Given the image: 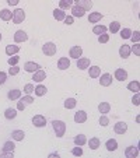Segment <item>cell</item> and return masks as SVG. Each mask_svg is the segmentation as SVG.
Here are the masks:
<instances>
[{
    "instance_id": "cell-1",
    "label": "cell",
    "mask_w": 140,
    "mask_h": 158,
    "mask_svg": "<svg viewBox=\"0 0 140 158\" xmlns=\"http://www.w3.org/2000/svg\"><path fill=\"white\" fill-rule=\"evenodd\" d=\"M52 128H53V132L58 137L64 136V132H66V123L62 120H53L52 122Z\"/></svg>"
},
{
    "instance_id": "cell-2",
    "label": "cell",
    "mask_w": 140,
    "mask_h": 158,
    "mask_svg": "<svg viewBox=\"0 0 140 158\" xmlns=\"http://www.w3.org/2000/svg\"><path fill=\"white\" fill-rule=\"evenodd\" d=\"M56 51H58V48H56V45L53 42H46L45 45L42 46V52L45 53L46 56H53L56 55Z\"/></svg>"
},
{
    "instance_id": "cell-3",
    "label": "cell",
    "mask_w": 140,
    "mask_h": 158,
    "mask_svg": "<svg viewBox=\"0 0 140 158\" xmlns=\"http://www.w3.org/2000/svg\"><path fill=\"white\" fill-rule=\"evenodd\" d=\"M32 102H34V98L31 97V95H25V97H23L21 99L17 102V109H19V111H24L25 107H27V105H31Z\"/></svg>"
},
{
    "instance_id": "cell-4",
    "label": "cell",
    "mask_w": 140,
    "mask_h": 158,
    "mask_svg": "<svg viewBox=\"0 0 140 158\" xmlns=\"http://www.w3.org/2000/svg\"><path fill=\"white\" fill-rule=\"evenodd\" d=\"M24 18H25V13L23 9H15L14 11H13V22H14V24L23 22Z\"/></svg>"
},
{
    "instance_id": "cell-5",
    "label": "cell",
    "mask_w": 140,
    "mask_h": 158,
    "mask_svg": "<svg viewBox=\"0 0 140 158\" xmlns=\"http://www.w3.org/2000/svg\"><path fill=\"white\" fill-rule=\"evenodd\" d=\"M32 125L35 126V128H43V126L46 125L45 116H42V115H35V116L32 118Z\"/></svg>"
},
{
    "instance_id": "cell-6",
    "label": "cell",
    "mask_w": 140,
    "mask_h": 158,
    "mask_svg": "<svg viewBox=\"0 0 140 158\" xmlns=\"http://www.w3.org/2000/svg\"><path fill=\"white\" fill-rule=\"evenodd\" d=\"M39 69H41V66L38 63H35V62H27V63L24 64V70L28 71V73H35V71H38Z\"/></svg>"
},
{
    "instance_id": "cell-7",
    "label": "cell",
    "mask_w": 140,
    "mask_h": 158,
    "mask_svg": "<svg viewBox=\"0 0 140 158\" xmlns=\"http://www.w3.org/2000/svg\"><path fill=\"white\" fill-rule=\"evenodd\" d=\"M28 39V35H27V32L25 31H23V30H19L17 32L14 34V41L17 43H21V42H25V41Z\"/></svg>"
},
{
    "instance_id": "cell-8",
    "label": "cell",
    "mask_w": 140,
    "mask_h": 158,
    "mask_svg": "<svg viewBox=\"0 0 140 158\" xmlns=\"http://www.w3.org/2000/svg\"><path fill=\"white\" fill-rule=\"evenodd\" d=\"M125 155H126V158H136L137 155H139V148H137V147H134V146L126 147Z\"/></svg>"
},
{
    "instance_id": "cell-9",
    "label": "cell",
    "mask_w": 140,
    "mask_h": 158,
    "mask_svg": "<svg viewBox=\"0 0 140 158\" xmlns=\"http://www.w3.org/2000/svg\"><path fill=\"white\" fill-rule=\"evenodd\" d=\"M100 84L102 85V87H109V85L112 84V76H111L109 73H104L102 76H101Z\"/></svg>"
},
{
    "instance_id": "cell-10",
    "label": "cell",
    "mask_w": 140,
    "mask_h": 158,
    "mask_svg": "<svg viewBox=\"0 0 140 158\" xmlns=\"http://www.w3.org/2000/svg\"><path fill=\"white\" fill-rule=\"evenodd\" d=\"M113 130H115V133H118V134H123L128 132V125H126L125 122H118V123L113 126Z\"/></svg>"
},
{
    "instance_id": "cell-11",
    "label": "cell",
    "mask_w": 140,
    "mask_h": 158,
    "mask_svg": "<svg viewBox=\"0 0 140 158\" xmlns=\"http://www.w3.org/2000/svg\"><path fill=\"white\" fill-rule=\"evenodd\" d=\"M69 55H70V58H73V59H80V56L83 55V49L80 46H72Z\"/></svg>"
},
{
    "instance_id": "cell-12",
    "label": "cell",
    "mask_w": 140,
    "mask_h": 158,
    "mask_svg": "<svg viewBox=\"0 0 140 158\" xmlns=\"http://www.w3.org/2000/svg\"><path fill=\"white\" fill-rule=\"evenodd\" d=\"M115 79L118 81H125L128 79V71L125 69H116L115 70Z\"/></svg>"
},
{
    "instance_id": "cell-13",
    "label": "cell",
    "mask_w": 140,
    "mask_h": 158,
    "mask_svg": "<svg viewBox=\"0 0 140 158\" xmlns=\"http://www.w3.org/2000/svg\"><path fill=\"white\" fill-rule=\"evenodd\" d=\"M90 67V59L89 58H80L77 59V69L84 70Z\"/></svg>"
},
{
    "instance_id": "cell-14",
    "label": "cell",
    "mask_w": 140,
    "mask_h": 158,
    "mask_svg": "<svg viewBox=\"0 0 140 158\" xmlns=\"http://www.w3.org/2000/svg\"><path fill=\"white\" fill-rule=\"evenodd\" d=\"M76 6L81 7L84 11H89V10L93 7V3L90 2V0H77V2H76Z\"/></svg>"
},
{
    "instance_id": "cell-15",
    "label": "cell",
    "mask_w": 140,
    "mask_h": 158,
    "mask_svg": "<svg viewBox=\"0 0 140 158\" xmlns=\"http://www.w3.org/2000/svg\"><path fill=\"white\" fill-rule=\"evenodd\" d=\"M85 120H87V113H85L84 111L76 112V115H74V122H76V123H84Z\"/></svg>"
},
{
    "instance_id": "cell-16",
    "label": "cell",
    "mask_w": 140,
    "mask_h": 158,
    "mask_svg": "<svg viewBox=\"0 0 140 158\" xmlns=\"http://www.w3.org/2000/svg\"><path fill=\"white\" fill-rule=\"evenodd\" d=\"M46 79V73L43 71V70H38V71H35L34 73V77H32V80L34 81H37V83H41V81H43V80Z\"/></svg>"
},
{
    "instance_id": "cell-17",
    "label": "cell",
    "mask_w": 140,
    "mask_h": 158,
    "mask_svg": "<svg viewBox=\"0 0 140 158\" xmlns=\"http://www.w3.org/2000/svg\"><path fill=\"white\" fill-rule=\"evenodd\" d=\"M130 46L129 45H122L121 48H119V55H121V58H123V59H126V58H129V55H130Z\"/></svg>"
},
{
    "instance_id": "cell-18",
    "label": "cell",
    "mask_w": 140,
    "mask_h": 158,
    "mask_svg": "<svg viewBox=\"0 0 140 158\" xmlns=\"http://www.w3.org/2000/svg\"><path fill=\"white\" fill-rule=\"evenodd\" d=\"M70 67V60L67 58H60L58 60V69L60 70H66Z\"/></svg>"
},
{
    "instance_id": "cell-19",
    "label": "cell",
    "mask_w": 140,
    "mask_h": 158,
    "mask_svg": "<svg viewBox=\"0 0 140 158\" xmlns=\"http://www.w3.org/2000/svg\"><path fill=\"white\" fill-rule=\"evenodd\" d=\"M24 137H25V134L23 130H13L11 132V139L15 140V141H23Z\"/></svg>"
},
{
    "instance_id": "cell-20",
    "label": "cell",
    "mask_w": 140,
    "mask_h": 158,
    "mask_svg": "<svg viewBox=\"0 0 140 158\" xmlns=\"http://www.w3.org/2000/svg\"><path fill=\"white\" fill-rule=\"evenodd\" d=\"M34 92H35L37 97H43V95L48 92V88H46L45 85H42V84H38L37 87H35V90H34Z\"/></svg>"
},
{
    "instance_id": "cell-21",
    "label": "cell",
    "mask_w": 140,
    "mask_h": 158,
    "mask_svg": "<svg viewBox=\"0 0 140 158\" xmlns=\"http://www.w3.org/2000/svg\"><path fill=\"white\" fill-rule=\"evenodd\" d=\"M19 52H20V46H17V45H7L6 46V53L9 56L17 55Z\"/></svg>"
},
{
    "instance_id": "cell-22",
    "label": "cell",
    "mask_w": 140,
    "mask_h": 158,
    "mask_svg": "<svg viewBox=\"0 0 140 158\" xmlns=\"http://www.w3.org/2000/svg\"><path fill=\"white\" fill-rule=\"evenodd\" d=\"M53 17H55L58 21H64V18H66V13L60 9H55L53 10Z\"/></svg>"
},
{
    "instance_id": "cell-23",
    "label": "cell",
    "mask_w": 140,
    "mask_h": 158,
    "mask_svg": "<svg viewBox=\"0 0 140 158\" xmlns=\"http://www.w3.org/2000/svg\"><path fill=\"white\" fill-rule=\"evenodd\" d=\"M0 18L3 20V21H10V20L13 18V13L7 9L2 10V11H0Z\"/></svg>"
},
{
    "instance_id": "cell-24",
    "label": "cell",
    "mask_w": 140,
    "mask_h": 158,
    "mask_svg": "<svg viewBox=\"0 0 140 158\" xmlns=\"http://www.w3.org/2000/svg\"><path fill=\"white\" fill-rule=\"evenodd\" d=\"M105 147H107L108 151H115V150L118 148V141H116L115 139H109L107 141V144H105Z\"/></svg>"
},
{
    "instance_id": "cell-25",
    "label": "cell",
    "mask_w": 140,
    "mask_h": 158,
    "mask_svg": "<svg viewBox=\"0 0 140 158\" xmlns=\"http://www.w3.org/2000/svg\"><path fill=\"white\" fill-rule=\"evenodd\" d=\"M20 97H21V91H20L19 88L11 90V91H9V94H7V98H9V99H11V101L19 99Z\"/></svg>"
},
{
    "instance_id": "cell-26",
    "label": "cell",
    "mask_w": 140,
    "mask_h": 158,
    "mask_svg": "<svg viewBox=\"0 0 140 158\" xmlns=\"http://www.w3.org/2000/svg\"><path fill=\"white\" fill-rule=\"evenodd\" d=\"M89 73H90V77H91V79H97V77H100V74H101V69L98 66H91L89 70Z\"/></svg>"
},
{
    "instance_id": "cell-27",
    "label": "cell",
    "mask_w": 140,
    "mask_h": 158,
    "mask_svg": "<svg viewBox=\"0 0 140 158\" xmlns=\"http://www.w3.org/2000/svg\"><path fill=\"white\" fill-rule=\"evenodd\" d=\"M84 10L81 9V7H79V6H72V14H73V17H83L84 15Z\"/></svg>"
},
{
    "instance_id": "cell-28",
    "label": "cell",
    "mask_w": 140,
    "mask_h": 158,
    "mask_svg": "<svg viewBox=\"0 0 140 158\" xmlns=\"http://www.w3.org/2000/svg\"><path fill=\"white\" fill-rule=\"evenodd\" d=\"M64 108L66 109H73V108H76V105H77V101L74 99V98H67L66 101H64Z\"/></svg>"
},
{
    "instance_id": "cell-29",
    "label": "cell",
    "mask_w": 140,
    "mask_h": 158,
    "mask_svg": "<svg viewBox=\"0 0 140 158\" xmlns=\"http://www.w3.org/2000/svg\"><path fill=\"white\" fill-rule=\"evenodd\" d=\"M101 18H102V14H101V13H91L89 17V21L91 22V24H95V22L101 21Z\"/></svg>"
},
{
    "instance_id": "cell-30",
    "label": "cell",
    "mask_w": 140,
    "mask_h": 158,
    "mask_svg": "<svg viewBox=\"0 0 140 158\" xmlns=\"http://www.w3.org/2000/svg\"><path fill=\"white\" fill-rule=\"evenodd\" d=\"M15 116H17V109H14V108H9V109H6V112H4V118L9 119V120L14 119Z\"/></svg>"
},
{
    "instance_id": "cell-31",
    "label": "cell",
    "mask_w": 140,
    "mask_h": 158,
    "mask_svg": "<svg viewBox=\"0 0 140 158\" xmlns=\"http://www.w3.org/2000/svg\"><path fill=\"white\" fill-rule=\"evenodd\" d=\"M85 143H87V137L84 134H79V136L74 137V144L76 146H84Z\"/></svg>"
},
{
    "instance_id": "cell-32",
    "label": "cell",
    "mask_w": 140,
    "mask_h": 158,
    "mask_svg": "<svg viewBox=\"0 0 140 158\" xmlns=\"http://www.w3.org/2000/svg\"><path fill=\"white\" fill-rule=\"evenodd\" d=\"M128 90H129V91H133L134 94H136V92H139L140 91V83L139 81L129 83V84H128Z\"/></svg>"
},
{
    "instance_id": "cell-33",
    "label": "cell",
    "mask_w": 140,
    "mask_h": 158,
    "mask_svg": "<svg viewBox=\"0 0 140 158\" xmlns=\"http://www.w3.org/2000/svg\"><path fill=\"white\" fill-rule=\"evenodd\" d=\"M98 111H100L101 113H108L111 111L109 102H101L100 105H98Z\"/></svg>"
},
{
    "instance_id": "cell-34",
    "label": "cell",
    "mask_w": 140,
    "mask_h": 158,
    "mask_svg": "<svg viewBox=\"0 0 140 158\" xmlns=\"http://www.w3.org/2000/svg\"><path fill=\"white\" fill-rule=\"evenodd\" d=\"M59 9L63 10V11L72 9V0H60L59 2Z\"/></svg>"
},
{
    "instance_id": "cell-35",
    "label": "cell",
    "mask_w": 140,
    "mask_h": 158,
    "mask_svg": "<svg viewBox=\"0 0 140 158\" xmlns=\"http://www.w3.org/2000/svg\"><path fill=\"white\" fill-rule=\"evenodd\" d=\"M89 146H90L91 150H97L98 147H100V139H98V137H93V139H90Z\"/></svg>"
},
{
    "instance_id": "cell-36",
    "label": "cell",
    "mask_w": 140,
    "mask_h": 158,
    "mask_svg": "<svg viewBox=\"0 0 140 158\" xmlns=\"http://www.w3.org/2000/svg\"><path fill=\"white\" fill-rule=\"evenodd\" d=\"M14 148H15V146H14L13 141H6L4 146H3V152H13Z\"/></svg>"
},
{
    "instance_id": "cell-37",
    "label": "cell",
    "mask_w": 140,
    "mask_h": 158,
    "mask_svg": "<svg viewBox=\"0 0 140 158\" xmlns=\"http://www.w3.org/2000/svg\"><path fill=\"white\" fill-rule=\"evenodd\" d=\"M93 32L97 34V35L105 34V32H107V27H105V25H94V28H93Z\"/></svg>"
},
{
    "instance_id": "cell-38",
    "label": "cell",
    "mask_w": 140,
    "mask_h": 158,
    "mask_svg": "<svg viewBox=\"0 0 140 158\" xmlns=\"http://www.w3.org/2000/svg\"><path fill=\"white\" fill-rule=\"evenodd\" d=\"M119 30H121V22H118V21L111 22V25H109V31H111V32H112V34H116Z\"/></svg>"
},
{
    "instance_id": "cell-39",
    "label": "cell",
    "mask_w": 140,
    "mask_h": 158,
    "mask_svg": "<svg viewBox=\"0 0 140 158\" xmlns=\"http://www.w3.org/2000/svg\"><path fill=\"white\" fill-rule=\"evenodd\" d=\"M121 37L123 38V39H129V38L132 37V31L129 30V28H123V30L121 31Z\"/></svg>"
},
{
    "instance_id": "cell-40",
    "label": "cell",
    "mask_w": 140,
    "mask_h": 158,
    "mask_svg": "<svg viewBox=\"0 0 140 158\" xmlns=\"http://www.w3.org/2000/svg\"><path fill=\"white\" fill-rule=\"evenodd\" d=\"M72 154H73L74 157H81V155H83V148H81V146L74 147V148L72 150Z\"/></svg>"
},
{
    "instance_id": "cell-41",
    "label": "cell",
    "mask_w": 140,
    "mask_h": 158,
    "mask_svg": "<svg viewBox=\"0 0 140 158\" xmlns=\"http://www.w3.org/2000/svg\"><path fill=\"white\" fill-rule=\"evenodd\" d=\"M108 41H109V35H108L107 32H105V34H101L100 37H98V42H100V43H107Z\"/></svg>"
},
{
    "instance_id": "cell-42",
    "label": "cell",
    "mask_w": 140,
    "mask_h": 158,
    "mask_svg": "<svg viewBox=\"0 0 140 158\" xmlns=\"http://www.w3.org/2000/svg\"><path fill=\"white\" fill-rule=\"evenodd\" d=\"M34 90H35L34 88V84H25L24 85V92L27 95H30L31 92H34Z\"/></svg>"
},
{
    "instance_id": "cell-43",
    "label": "cell",
    "mask_w": 140,
    "mask_h": 158,
    "mask_svg": "<svg viewBox=\"0 0 140 158\" xmlns=\"http://www.w3.org/2000/svg\"><path fill=\"white\" fill-rule=\"evenodd\" d=\"M20 62V58L19 56H11V58L9 59V64L10 66H17V63Z\"/></svg>"
},
{
    "instance_id": "cell-44",
    "label": "cell",
    "mask_w": 140,
    "mask_h": 158,
    "mask_svg": "<svg viewBox=\"0 0 140 158\" xmlns=\"http://www.w3.org/2000/svg\"><path fill=\"white\" fill-rule=\"evenodd\" d=\"M130 39L133 41V42H139L140 41V32L139 31H134V32H132V37H130Z\"/></svg>"
},
{
    "instance_id": "cell-45",
    "label": "cell",
    "mask_w": 140,
    "mask_h": 158,
    "mask_svg": "<svg viewBox=\"0 0 140 158\" xmlns=\"http://www.w3.org/2000/svg\"><path fill=\"white\" fill-rule=\"evenodd\" d=\"M100 125L101 126H108V125H109V119H108L105 115H102L100 118Z\"/></svg>"
},
{
    "instance_id": "cell-46",
    "label": "cell",
    "mask_w": 140,
    "mask_h": 158,
    "mask_svg": "<svg viewBox=\"0 0 140 158\" xmlns=\"http://www.w3.org/2000/svg\"><path fill=\"white\" fill-rule=\"evenodd\" d=\"M20 73V67L19 66H11V69L9 70V74L10 76H15V74Z\"/></svg>"
},
{
    "instance_id": "cell-47",
    "label": "cell",
    "mask_w": 140,
    "mask_h": 158,
    "mask_svg": "<svg viewBox=\"0 0 140 158\" xmlns=\"http://www.w3.org/2000/svg\"><path fill=\"white\" fill-rule=\"evenodd\" d=\"M132 102H133L136 107H137V105H140V94H139V92H136V94L133 95V98H132Z\"/></svg>"
},
{
    "instance_id": "cell-48",
    "label": "cell",
    "mask_w": 140,
    "mask_h": 158,
    "mask_svg": "<svg viewBox=\"0 0 140 158\" xmlns=\"http://www.w3.org/2000/svg\"><path fill=\"white\" fill-rule=\"evenodd\" d=\"M73 22H74V17H73V15H66V18H64V24L72 25Z\"/></svg>"
},
{
    "instance_id": "cell-49",
    "label": "cell",
    "mask_w": 140,
    "mask_h": 158,
    "mask_svg": "<svg viewBox=\"0 0 140 158\" xmlns=\"http://www.w3.org/2000/svg\"><path fill=\"white\" fill-rule=\"evenodd\" d=\"M130 51H133V52H134V55L139 56V55H140V45H139V43H134V46L130 49Z\"/></svg>"
},
{
    "instance_id": "cell-50",
    "label": "cell",
    "mask_w": 140,
    "mask_h": 158,
    "mask_svg": "<svg viewBox=\"0 0 140 158\" xmlns=\"http://www.w3.org/2000/svg\"><path fill=\"white\" fill-rule=\"evenodd\" d=\"M6 79H7V74L4 71H0V85L6 83Z\"/></svg>"
},
{
    "instance_id": "cell-51",
    "label": "cell",
    "mask_w": 140,
    "mask_h": 158,
    "mask_svg": "<svg viewBox=\"0 0 140 158\" xmlns=\"http://www.w3.org/2000/svg\"><path fill=\"white\" fill-rule=\"evenodd\" d=\"M2 158H13V152H2Z\"/></svg>"
},
{
    "instance_id": "cell-52",
    "label": "cell",
    "mask_w": 140,
    "mask_h": 158,
    "mask_svg": "<svg viewBox=\"0 0 140 158\" xmlns=\"http://www.w3.org/2000/svg\"><path fill=\"white\" fill-rule=\"evenodd\" d=\"M7 3H9L10 6H17V4H19V0H9Z\"/></svg>"
},
{
    "instance_id": "cell-53",
    "label": "cell",
    "mask_w": 140,
    "mask_h": 158,
    "mask_svg": "<svg viewBox=\"0 0 140 158\" xmlns=\"http://www.w3.org/2000/svg\"><path fill=\"white\" fill-rule=\"evenodd\" d=\"M0 41H2V34H0Z\"/></svg>"
}]
</instances>
